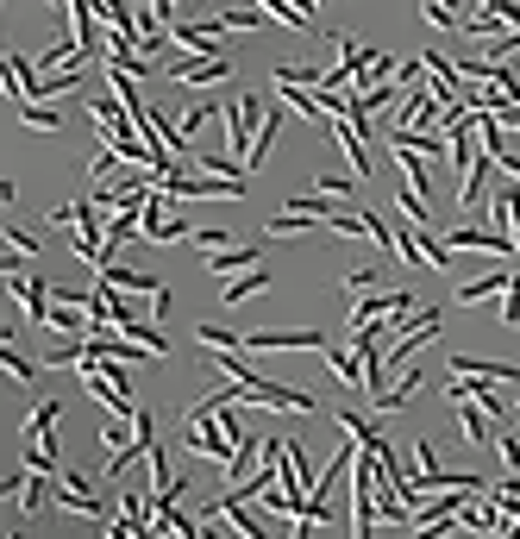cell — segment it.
<instances>
[{
	"label": "cell",
	"mask_w": 520,
	"mask_h": 539,
	"mask_svg": "<svg viewBox=\"0 0 520 539\" xmlns=\"http://www.w3.org/2000/svg\"><path fill=\"white\" fill-rule=\"evenodd\" d=\"M245 402L251 408H276V414H320V402H314V395H307V389H289V383H282V377H251L245 383Z\"/></svg>",
	"instance_id": "1"
},
{
	"label": "cell",
	"mask_w": 520,
	"mask_h": 539,
	"mask_svg": "<svg viewBox=\"0 0 520 539\" xmlns=\"http://www.w3.org/2000/svg\"><path fill=\"white\" fill-rule=\"evenodd\" d=\"M414 314V295L408 289H364V295H351V320L345 326H364V320H408Z\"/></svg>",
	"instance_id": "2"
},
{
	"label": "cell",
	"mask_w": 520,
	"mask_h": 539,
	"mask_svg": "<svg viewBox=\"0 0 520 539\" xmlns=\"http://www.w3.org/2000/svg\"><path fill=\"white\" fill-rule=\"evenodd\" d=\"M439 320H445L439 308H420L414 320H401V339H395V345L383 351V370H389V377H395V370H401V364H408V358H414L420 345H427V339L439 333Z\"/></svg>",
	"instance_id": "3"
},
{
	"label": "cell",
	"mask_w": 520,
	"mask_h": 539,
	"mask_svg": "<svg viewBox=\"0 0 520 539\" xmlns=\"http://www.w3.org/2000/svg\"><path fill=\"white\" fill-rule=\"evenodd\" d=\"M220 120H226V157H232V163H245L251 132H257V120H264V101H257V95H239V101L220 113Z\"/></svg>",
	"instance_id": "4"
},
{
	"label": "cell",
	"mask_w": 520,
	"mask_h": 539,
	"mask_svg": "<svg viewBox=\"0 0 520 539\" xmlns=\"http://www.w3.org/2000/svg\"><path fill=\"white\" fill-rule=\"evenodd\" d=\"M445 245H452V251H483V257H514V251H520V245H514V232H502L495 220H489V226L464 220V226H458Z\"/></svg>",
	"instance_id": "5"
},
{
	"label": "cell",
	"mask_w": 520,
	"mask_h": 539,
	"mask_svg": "<svg viewBox=\"0 0 520 539\" xmlns=\"http://www.w3.org/2000/svg\"><path fill=\"white\" fill-rule=\"evenodd\" d=\"M239 345L245 351H320L326 345V333H295V326H257V333H239Z\"/></svg>",
	"instance_id": "6"
},
{
	"label": "cell",
	"mask_w": 520,
	"mask_h": 539,
	"mask_svg": "<svg viewBox=\"0 0 520 539\" xmlns=\"http://www.w3.org/2000/svg\"><path fill=\"white\" fill-rule=\"evenodd\" d=\"M163 32H170V44H176V51H188V57H220L226 51V44H220V19H207V26H195V19H170V26H163Z\"/></svg>",
	"instance_id": "7"
},
{
	"label": "cell",
	"mask_w": 520,
	"mask_h": 539,
	"mask_svg": "<svg viewBox=\"0 0 520 539\" xmlns=\"http://www.w3.org/2000/svg\"><path fill=\"white\" fill-rule=\"evenodd\" d=\"M232 76V57L220 51V57H182L176 69H170V82L176 88H214V82H226Z\"/></svg>",
	"instance_id": "8"
},
{
	"label": "cell",
	"mask_w": 520,
	"mask_h": 539,
	"mask_svg": "<svg viewBox=\"0 0 520 539\" xmlns=\"http://www.w3.org/2000/svg\"><path fill=\"white\" fill-rule=\"evenodd\" d=\"M51 508H63V514H88V521H101V496L88 489V477H63L57 489H51Z\"/></svg>",
	"instance_id": "9"
},
{
	"label": "cell",
	"mask_w": 520,
	"mask_h": 539,
	"mask_svg": "<svg viewBox=\"0 0 520 539\" xmlns=\"http://www.w3.org/2000/svg\"><path fill=\"white\" fill-rule=\"evenodd\" d=\"M7 295L26 308V326H32V333H44V301H51V295H44L38 276H32V270H13V276H7Z\"/></svg>",
	"instance_id": "10"
},
{
	"label": "cell",
	"mask_w": 520,
	"mask_h": 539,
	"mask_svg": "<svg viewBox=\"0 0 520 539\" xmlns=\"http://www.w3.org/2000/svg\"><path fill=\"white\" fill-rule=\"evenodd\" d=\"M508 276H514V270H508V257H495V270H483V276H470V283H458V295H452V301H458V308H477V301H495V295L508 289Z\"/></svg>",
	"instance_id": "11"
},
{
	"label": "cell",
	"mask_w": 520,
	"mask_h": 539,
	"mask_svg": "<svg viewBox=\"0 0 520 539\" xmlns=\"http://www.w3.org/2000/svg\"><path fill=\"white\" fill-rule=\"evenodd\" d=\"M57 420H63V402H57V395L26 414V439L38 445V452H51V458H57Z\"/></svg>",
	"instance_id": "12"
},
{
	"label": "cell",
	"mask_w": 520,
	"mask_h": 539,
	"mask_svg": "<svg viewBox=\"0 0 520 539\" xmlns=\"http://www.w3.org/2000/svg\"><path fill=\"white\" fill-rule=\"evenodd\" d=\"M420 383H427V377H420L414 364H401V383H383V389H370V408H376V414H395L401 402H414V395H420Z\"/></svg>",
	"instance_id": "13"
},
{
	"label": "cell",
	"mask_w": 520,
	"mask_h": 539,
	"mask_svg": "<svg viewBox=\"0 0 520 539\" xmlns=\"http://www.w3.org/2000/svg\"><path fill=\"white\" fill-rule=\"evenodd\" d=\"M320 358H326V370H333L339 389H364V358L351 345H320Z\"/></svg>",
	"instance_id": "14"
},
{
	"label": "cell",
	"mask_w": 520,
	"mask_h": 539,
	"mask_svg": "<svg viewBox=\"0 0 520 539\" xmlns=\"http://www.w3.org/2000/svg\"><path fill=\"white\" fill-rule=\"evenodd\" d=\"M201 264H207V276L220 283V276H239V270L257 264V245H239V239H232V245H220V251H207Z\"/></svg>",
	"instance_id": "15"
},
{
	"label": "cell",
	"mask_w": 520,
	"mask_h": 539,
	"mask_svg": "<svg viewBox=\"0 0 520 539\" xmlns=\"http://www.w3.org/2000/svg\"><path fill=\"white\" fill-rule=\"evenodd\" d=\"M452 408H458V439H464V445H477V452H483V445L495 439V420H489L477 402H470V395H464V402H452Z\"/></svg>",
	"instance_id": "16"
},
{
	"label": "cell",
	"mask_w": 520,
	"mask_h": 539,
	"mask_svg": "<svg viewBox=\"0 0 520 539\" xmlns=\"http://www.w3.org/2000/svg\"><path fill=\"white\" fill-rule=\"evenodd\" d=\"M220 301H226V308H239V301H251V295H264L270 289V270L264 264H251V270H239V276H220Z\"/></svg>",
	"instance_id": "17"
},
{
	"label": "cell",
	"mask_w": 520,
	"mask_h": 539,
	"mask_svg": "<svg viewBox=\"0 0 520 539\" xmlns=\"http://www.w3.org/2000/svg\"><path fill=\"white\" fill-rule=\"evenodd\" d=\"M13 113H19V126H26V132H44V138L63 132V113L51 101H13Z\"/></svg>",
	"instance_id": "18"
},
{
	"label": "cell",
	"mask_w": 520,
	"mask_h": 539,
	"mask_svg": "<svg viewBox=\"0 0 520 539\" xmlns=\"http://www.w3.org/2000/svg\"><path fill=\"white\" fill-rule=\"evenodd\" d=\"M13 496H19V514H26V521H38V514L51 508V483H44V471H26Z\"/></svg>",
	"instance_id": "19"
},
{
	"label": "cell",
	"mask_w": 520,
	"mask_h": 539,
	"mask_svg": "<svg viewBox=\"0 0 520 539\" xmlns=\"http://www.w3.org/2000/svg\"><path fill=\"white\" fill-rule=\"evenodd\" d=\"M282 32H314V7H301V0H257Z\"/></svg>",
	"instance_id": "20"
},
{
	"label": "cell",
	"mask_w": 520,
	"mask_h": 539,
	"mask_svg": "<svg viewBox=\"0 0 520 539\" xmlns=\"http://www.w3.org/2000/svg\"><path fill=\"white\" fill-rule=\"evenodd\" d=\"M276 132H282V113H276V107H264V120H257V132H251V151H245V170H257V163L270 157Z\"/></svg>",
	"instance_id": "21"
},
{
	"label": "cell",
	"mask_w": 520,
	"mask_h": 539,
	"mask_svg": "<svg viewBox=\"0 0 520 539\" xmlns=\"http://www.w3.org/2000/svg\"><path fill=\"white\" fill-rule=\"evenodd\" d=\"M395 207H401V220H408V226H433V207H427V195H420L408 176L395 182Z\"/></svg>",
	"instance_id": "22"
},
{
	"label": "cell",
	"mask_w": 520,
	"mask_h": 539,
	"mask_svg": "<svg viewBox=\"0 0 520 539\" xmlns=\"http://www.w3.org/2000/svg\"><path fill=\"white\" fill-rule=\"evenodd\" d=\"M94 276H101V283H113V289H126V295H151V289H157V276H145V270H126V264H101Z\"/></svg>",
	"instance_id": "23"
},
{
	"label": "cell",
	"mask_w": 520,
	"mask_h": 539,
	"mask_svg": "<svg viewBox=\"0 0 520 539\" xmlns=\"http://www.w3.org/2000/svg\"><path fill=\"white\" fill-rule=\"evenodd\" d=\"M0 377H7L13 389H38V364L32 358H19V351L0 345Z\"/></svg>",
	"instance_id": "24"
},
{
	"label": "cell",
	"mask_w": 520,
	"mask_h": 539,
	"mask_svg": "<svg viewBox=\"0 0 520 539\" xmlns=\"http://www.w3.org/2000/svg\"><path fill=\"white\" fill-rule=\"evenodd\" d=\"M88 364V345L82 339H57L51 351H44V370H82Z\"/></svg>",
	"instance_id": "25"
},
{
	"label": "cell",
	"mask_w": 520,
	"mask_h": 539,
	"mask_svg": "<svg viewBox=\"0 0 520 539\" xmlns=\"http://www.w3.org/2000/svg\"><path fill=\"white\" fill-rule=\"evenodd\" d=\"M420 264L427 270H452V245H445L433 226H420Z\"/></svg>",
	"instance_id": "26"
},
{
	"label": "cell",
	"mask_w": 520,
	"mask_h": 539,
	"mask_svg": "<svg viewBox=\"0 0 520 539\" xmlns=\"http://www.w3.org/2000/svg\"><path fill=\"white\" fill-rule=\"evenodd\" d=\"M333 420H339V433H345V439H358V445H376V439H383V433H376L364 414H351V408H339Z\"/></svg>",
	"instance_id": "27"
},
{
	"label": "cell",
	"mask_w": 520,
	"mask_h": 539,
	"mask_svg": "<svg viewBox=\"0 0 520 539\" xmlns=\"http://www.w3.org/2000/svg\"><path fill=\"white\" fill-rule=\"evenodd\" d=\"M226 32H257V0H232V7L220 13Z\"/></svg>",
	"instance_id": "28"
},
{
	"label": "cell",
	"mask_w": 520,
	"mask_h": 539,
	"mask_svg": "<svg viewBox=\"0 0 520 539\" xmlns=\"http://www.w3.org/2000/svg\"><path fill=\"white\" fill-rule=\"evenodd\" d=\"M0 245H13L19 257H38V245H44V239H38L32 226H0Z\"/></svg>",
	"instance_id": "29"
},
{
	"label": "cell",
	"mask_w": 520,
	"mask_h": 539,
	"mask_svg": "<svg viewBox=\"0 0 520 539\" xmlns=\"http://www.w3.org/2000/svg\"><path fill=\"white\" fill-rule=\"evenodd\" d=\"M376 283H383V270H376V264H364V270H351V276H339V289H345V301H351V295H364V289H376Z\"/></svg>",
	"instance_id": "30"
},
{
	"label": "cell",
	"mask_w": 520,
	"mask_h": 539,
	"mask_svg": "<svg viewBox=\"0 0 520 539\" xmlns=\"http://www.w3.org/2000/svg\"><path fill=\"white\" fill-rule=\"evenodd\" d=\"M502 326H508V333H520V270L508 276V289H502Z\"/></svg>",
	"instance_id": "31"
},
{
	"label": "cell",
	"mask_w": 520,
	"mask_h": 539,
	"mask_svg": "<svg viewBox=\"0 0 520 539\" xmlns=\"http://www.w3.org/2000/svg\"><path fill=\"white\" fill-rule=\"evenodd\" d=\"M395 257H401V264H420V226H401L395 232V245H389Z\"/></svg>",
	"instance_id": "32"
},
{
	"label": "cell",
	"mask_w": 520,
	"mask_h": 539,
	"mask_svg": "<svg viewBox=\"0 0 520 539\" xmlns=\"http://www.w3.org/2000/svg\"><path fill=\"white\" fill-rule=\"evenodd\" d=\"M94 439H101L107 452H120V445H132V420H113V414H107V427L94 433Z\"/></svg>",
	"instance_id": "33"
},
{
	"label": "cell",
	"mask_w": 520,
	"mask_h": 539,
	"mask_svg": "<svg viewBox=\"0 0 520 539\" xmlns=\"http://www.w3.org/2000/svg\"><path fill=\"white\" fill-rule=\"evenodd\" d=\"M489 445L502 452V464H508V471H520V433H508V427H502V433H495Z\"/></svg>",
	"instance_id": "34"
},
{
	"label": "cell",
	"mask_w": 520,
	"mask_h": 539,
	"mask_svg": "<svg viewBox=\"0 0 520 539\" xmlns=\"http://www.w3.org/2000/svg\"><path fill=\"white\" fill-rule=\"evenodd\" d=\"M188 232H195L188 220H170V214H163V226H157V239H151V245H182Z\"/></svg>",
	"instance_id": "35"
},
{
	"label": "cell",
	"mask_w": 520,
	"mask_h": 539,
	"mask_svg": "<svg viewBox=\"0 0 520 539\" xmlns=\"http://www.w3.org/2000/svg\"><path fill=\"white\" fill-rule=\"evenodd\" d=\"M113 170H120V157H113L107 145H101V151H94V157H88V176H94V182H107Z\"/></svg>",
	"instance_id": "36"
},
{
	"label": "cell",
	"mask_w": 520,
	"mask_h": 539,
	"mask_svg": "<svg viewBox=\"0 0 520 539\" xmlns=\"http://www.w3.org/2000/svg\"><path fill=\"white\" fill-rule=\"evenodd\" d=\"M427 26H433V32H458V13L439 7V0H427Z\"/></svg>",
	"instance_id": "37"
},
{
	"label": "cell",
	"mask_w": 520,
	"mask_h": 539,
	"mask_svg": "<svg viewBox=\"0 0 520 539\" xmlns=\"http://www.w3.org/2000/svg\"><path fill=\"white\" fill-rule=\"evenodd\" d=\"M314 189H320V195H339V201H345L351 189H358V182H345V176H314Z\"/></svg>",
	"instance_id": "38"
},
{
	"label": "cell",
	"mask_w": 520,
	"mask_h": 539,
	"mask_svg": "<svg viewBox=\"0 0 520 539\" xmlns=\"http://www.w3.org/2000/svg\"><path fill=\"white\" fill-rule=\"evenodd\" d=\"M201 345H239V333L232 326H201ZM245 351V345H239Z\"/></svg>",
	"instance_id": "39"
},
{
	"label": "cell",
	"mask_w": 520,
	"mask_h": 539,
	"mask_svg": "<svg viewBox=\"0 0 520 539\" xmlns=\"http://www.w3.org/2000/svg\"><path fill=\"white\" fill-rule=\"evenodd\" d=\"M170 308H176V295L157 283V289H151V320H170Z\"/></svg>",
	"instance_id": "40"
},
{
	"label": "cell",
	"mask_w": 520,
	"mask_h": 539,
	"mask_svg": "<svg viewBox=\"0 0 520 539\" xmlns=\"http://www.w3.org/2000/svg\"><path fill=\"white\" fill-rule=\"evenodd\" d=\"M176 7H182V0H151V13L163 19V26H170V19H176Z\"/></svg>",
	"instance_id": "41"
},
{
	"label": "cell",
	"mask_w": 520,
	"mask_h": 539,
	"mask_svg": "<svg viewBox=\"0 0 520 539\" xmlns=\"http://www.w3.org/2000/svg\"><path fill=\"white\" fill-rule=\"evenodd\" d=\"M495 7H502V0H477V13H495Z\"/></svg>",
	"instance_id": "42"
},
{
	"label": "cell",
	"mask_w": 520,
	"mask_h": 539,
	"mask_svg": "<svg viewBox=\"0 0 520 539\" xmlns=\"http://www.w3.org/2000/svg\"><path fill=\"white\" fill-rule=\"evenodd\" d=\"M44 7H69V0H44Z\"/></svg>",
	"instance_id": "43"
},
{
	"label": "cell",
	"mask_w": 520,
	"mask_h": 539,
	"mask_svg": "<svg viewBox=\"0 0 520 539\" xmlns=\"http://www.w3.org/2000/svg\"><path fill=\"white\" fill-rule=\"evenodd\" d=\"M439 7H452V13H458V0H439Z\"/></svg>",
	"instance_id": "44"
}]
</instances>
